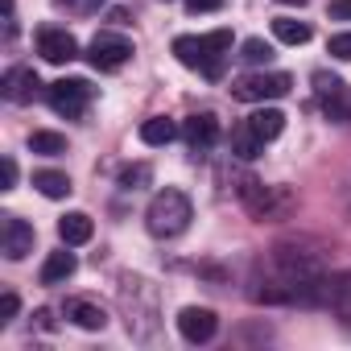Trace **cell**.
I'll return each instance as SVG.
<instances>
[{"instance_id": "18", "label": "cell", "mask_w": 351, "mask_h": 351, "mask_svg": "<svg viewBox=\"0 0 351 351\" xmlns=\"http://www.w3.org/2000/svg\"><path fill=\"white\" fill-rule=\"evenodd\" d=\"M273 38L285 42V46H306L310 42V25L306 21H293V17H277L273 21Z\"/></svg>"}, {"instance_id": "16", "label": "cell", "mask_w": 351, "mask_h": 351, "mask_svg": "<svg viewBox=\"0 0 351 351\" xmlns=\"http://www.w3.org/2000/svg\"><path fill=\"white\" fill-rule=\"evenodd\" d=\"M75 269H79V261H75V252H50V261L42 265V285H58V281H66V277H75Z\"/></svg>"}, {"instance_id": "6", "label": "cell", "mask_w": 351, "mask_h": 351, "mask_svg": "<svg viewBox=\"0 0 351 351\" xmlns=\"http://www.w3.org/2000/svg\"><path fill=\"white\" fill-rule=\"evenodd\" d=\"M87 58H91L95 71H120L132 58V42L124 34H95L91 46H87Z\"/></svg>"}, {"instance_id": "13", "label": "cell", "mask_w": 351, "mask_h": 351, "mask_svg": "<svg viewBox=\"0 0 351 351\" xmlns=\"http://www.w3.org/2000/svg\"><path fill=\"white\" fill-rule=\"evenodd\" d=\"M186 141H191V149H211V145L219 141V120H215L211 112L191 116V120H186Z\"/></svg>"}, {"instance_id": "24", "label": "cell", "mask_w": 351, "mask_h": 351, "mask_svg": "<svg viewBox=\"0 0 351 351\" xmlns=\"http://www.w3.org/2000/svg\"><path fill=\"white\" fill-rule=\"evenodd\" d=\"M326 50H330V58H343V62H351V29H347V34H335Z\"/></svg>"}, {"instance_id": "9", "label": "cell", "mask_w": 351, "mask_h": 351, "mask_svg": "<svg viewBox=\"0 0 351 351\" xmlns=\"http://www.w3.org/2000/svg\"><path fill=\"white\" fill-rule=\"evenodd\" d=\"M38 54L46 58V62H54V66H62V62H71V58H79V42H75V34H66V29H42L38 34Z\"/></svg>"}, {"instance_id": "10", "label": "cell", "mask_w": 351, "mask_h": 351, "mask_svg": "<svg viewBox=\"0 0 351 351\" xmlns=\"http://www.w3.org/2000/svg\"><path fill=\"white\" fill-rule=\"evenodd\" d=\"M66 318L79 326V330H104L108 326V310L99 302H87V298H71L66 302Z\"/></svg>"}, {"instance_id": "19", "label": "cell", "mask_w": 351, "mask_h": 351, "mask_svg": "<svg viewBox=\"0 0 351 351\" xmlns=\"http://www.w3.org/2000/svg\"><path fill=\"white\" fill-rule=\"evenodd\" d=\"M29 149L42 153V157H62V153H66V136H62V132L38 128V132H29Z\"/></svg>"}, {"instance_id": "29", "label": "cell", "mask_w": 351, "mask_h": 351, "mask_svg": "<svg viewBox=\"0 0 351 351\" xmlns=\"http://www.w3.org/2000/svg\"><path fill=\"white\" fill-rule=\"evenodd\" d=\"M54 5H71V9H91V5H99V0H54Z\"/></svg>"}, {"instance_id": "15", "label": "cell", "mask_w": 351, "mask_h": 351, "mask_svg": "<svg viewBox=\"0 0 351 351\" xmlns=\"http://www.w3.org/2000/svg\"><path fill=\"white\" fill-rule=\"evenodd\" d=\"M34 191L46 195V199H66L75 186H71V178H66L62 169H38L34 173Z\"/></svg>"}, {"instance_id": "25", "label": "cell", "mask_w": 351, "mask_h": 351, "mask_svg": "<svg viewBox=\"0 0 351 351\" xmlns=\"http://www.w3.org/2000/svg\"><path fill=\"white\" fill-rule=\"evenodd\" d=\"M13 314H17V293H5L0 298V326H9Z\"/></svg>"}, {"instance_id": "22", "label": "cell", "mask_w": 351, "mask_h": 351, "mask_svg": "<svg viewBox=\"0 0 351 351\" xmlns=\"http://www.w3.org/2000/svg\"><path fill=\"white\" fill-rule=\"evenodd\" d=\"M310 83H314V91H318L322 99H339V95H343V79H339V75L314 71V75H310Z\"/></svg>"}, {"instance_id": "12", "label": "cell", "mask_w": 351, "mask_h": 351, "mask_svg": "<svg viewBox=\"0 0 351 351\" xmlns=\"http://www.w3.org/2000/svg\"><path fill=\"white\" fill-rule=\"evenodd\" d=\"M91 232H95V223H91V215H83V211H66V215L58 219V236H62V244H66V248L87 244V240H91Z\"/></svg>"}, {"instance_id": "7", "label": "cell", "mask_w": 351, "mask_h": 351, "mask_svg": "<svg viewBox=\"0 0 351 351\" xmlns=\"http://www.w3.org/2000/svg\"><path fill=\"white\" fill-rule=\"evenodd\" d=\"M38 244V232L21 219V215H5V223H0V252H5L9 261H25Z\"/></svg>"}, {"instance_id": "28", "label": "cell", "mask_w": 351, "mask_h": 351, "mask_svg": "<svg viewBox=\"0 0 351 351\" xmlns=\"http://www.w3.org/2000/svg\"><path fill=\"white\" fill-rule=\"evenodd\" d=\"M330 17L335 21H351V0H330Z\"/></svg>"}, {"instance_id": "2", "label": "cell", "mask_w": 351, "mask_h": 351, "mask_svg": "<svg viewBox=\"0 0 351 351\" xmlns=\"http://www.w3.org/2000/svg\"><path fill=\"white\" fill-rule=\"evenodd\" d=\"M228 50H232V29H215V34H203V38H173V54H178V62L199 71V75H207V79L223 75Z\"/></svg>"}, {"instance_id": "1", "label": "cell", "mask_w": 351, "mask_h": 351, "mask_svg": "<svg viewBox=\"0 0 351 351\" xmlns=\"http://www.w3.org/2000/svg\"><path fill=\"white\" fill-rule=\"evenodd\" d=\"M191 219H195V207H191V199H186L178 186L157 191L153 203L145 207V228H149V236H157V240L182 236V232L191 228Z\"/></svg>"}, {"instance_id": "11", "label": "cell", "mask_w": 351, "mask_h": 351, "mask_svg": "<svg viewBox=\"0 0 351 351\" xmlns=\"http://www.w3.org/2000/svg\"><path fill=\"white\" fill-rule=\"evenodd\" d=\"M38 87H42V83H38V75H34L29 66H13V71L5 75V99H9V104H29Z\"/></svg>"}, {"instance_id": "20", "label": "cell", "mask_w": 351, "mask_h": 351, "mask_svg": "<svg viewBox=\"0 0 351 351\" xmlns=\"http://www.w3.org/2000/svg\"><path fill=\"white\" fill-rule=\"evenodd\" d=\"M232 149H236L240 157H256V153L265 149V141L252 132V124H240V128L232 132Z\"/></svg>"}, {"instance_id": "3", "label": "cell", "mask_w": 351, "mask_h": 351, "mask_svg": "<svg viewBox=\"0 0 351 351\" xmlns=\"http://www.w3.org/2000/svg\"><path fill=\"white\" fill-rule=\"evenodd\" d=\"M240 199H244V207H248L261 223H265V219H281V215L293 207V195H289V191H281V186H265V182H256V178H244Z\"/></svg>"}, {"instance_id": "21", "label": "cell", "mask_w": 351, "mask_h": 351, "mask_svg": "<svg viewBox=\"0 0 351 351\" xmlns=\"http://www.w3.org/2000/svg\"><path fill=\"white\" fill-rule=\"evenodd\" d=\"M240 58H244V62H252V66H265V62L273 58V46H269L265 38H248V42L240 46Z\"/></svg>"}, {"instance_id": "5", "label": "cell", "mask_w": 351, "mask_h": 351, "mask_svg": "<svg viewBox=\"0 0 351 351\" xmlns=\"http://www.w3.org/2000/svg\"><path fill=\"white\" fill-rule=\"evenodd\" d=\"M91 95H95V87L87 79H58V83H50V108L58 116H66V120H79L83 108L91 104Z\"/></svg>"}, {"instance_id": "8", "label": "cell", "mask_w": 351, "mask_h": 351, "mask_svg": "<svg viewBox=\"0 0 351 351\" xmlns=\"http://www.w3.org/2000/svg\"><path fill=\"white\" fill-rule=\"evenodd\" d=\"M178 330H182L186 343H207V339H215L219 318L207 306H186V310H178Z\"/></svg>"}, {"instance_id": "30", "label": "cell", "mask_w": 351, "mask_h": 351, "mask_svg": "<svg viewBox=\"0 0 351 351\" xmlns=\"http://www.w3.org/2000/svg\"><path fill=\"white\" fill-rule=\"evenodd\" d=\"M281 5H306V0H281Z\"/></svg>"}, {"instance_id": "14", "label": "cell", "mask_w": 351, "mask_h": 351, "mask_svg": "<svg viewBox=\"0 0 351 351\" xmlns=\"http://www.w3.org/2000/svg\"><path fill=\"white\" fill-rule=\"evenodd\" d=\"M248 124H252V132L269 145V141H277V136L285 132V112H281V108H261V112L248 116Z\"/></svg>"}, {"instance_id": "17", "label": "cell", "mask_w": 351, "mask_h": 351, "mask_svg": "<svg viewBox=\"0 0 351 351\" xmlns=\"http://www.w3.org/2000/svg\"><path fill=\"white\" fill-rule=\"evenodd\" d=\"M173 136H178V124L165 120V116H149V120L141 124V141H145V145H169Z\"/></svg>"}, {"instance_id": "23", "label": "cell", "mask_w": 351, "mask_h": 351, "mask_svg": "<svg viewBox=\"0 0 351 351\" xmlns=\"http://www.w3.org/2000/svg\"><path fill=\"white\" fill-rule=\"evenodd\" d=\"M149 178H153V169H149V165L141 161V165H128V169L120 173V186H124V191H141V186H145Z\"/></svg>"}, {"instance_id": "26", "label": "cell", "mask_w": 351, "mask_h": 351, "mask_svg": "<svg viewBox=\"0 0 351 351\" xmlns=\"http://www.w3.org/2000/svg\"><path fill=\"white\" fill-rule=\"evenodd\" d=\"M0 173H5V186H0V191H13L17 186V161L5 157V161H0Z\"/></svg>"}, {"instance_id": "27", "label": "cell", "mask_w": 351, "mask_h": 351, "mask_svg": "<svg viewBox=\"0 0 351 351\" xmlns=\"http://www.w3.org/2000/svg\"><path fill=\"white\" fill-rule=\"evenodd\" d=\"M186 9H191V13H219L223 0H186Z\"/></svg>"}, {"instance_id": "4", "label": "cell", "mask_w": 351, "mask_h": 351, "mask_svg": "<svg viewBox=\"0 0 351 351\" xmlns=\"http://www.w3.org/2000/svg\"><path fill=\"white\" fill-rule=\"evenodd\" d=\"M289 87H293L289 75H281V71H261V75H244V79L232 87V95L244 99V104H269V99L289 95Z\"/></svg>"}]
</instances>
